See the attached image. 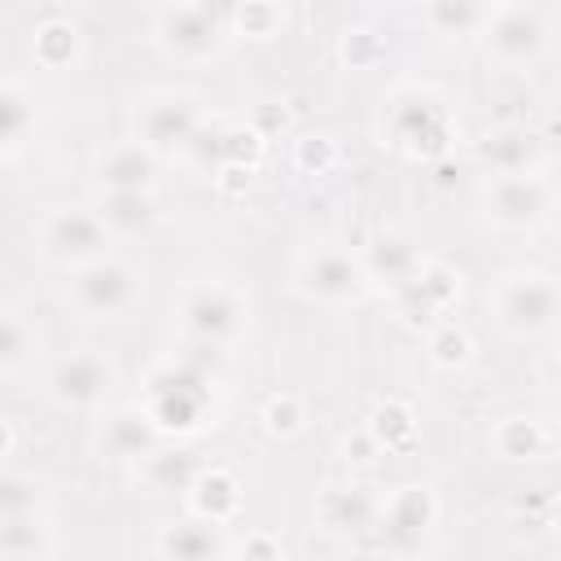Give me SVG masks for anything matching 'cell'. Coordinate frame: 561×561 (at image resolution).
Wrapping results in <instances>:
<instances>
[{
    "label": "cell",
    "instance_id": "cell-1",
    "mask_svg": "<svg viewBox=\"0 0 561 561\" xmlns=\"http://www.w3.org/2000/svg\"><path fill=\"white\" fill-rule=\"evenodd\" d=\"M206 368L197 359H180L162 373H153L149 381V416L153 425H197V416L206 412Z\"/></svg>",
    "mask_w": 561,
    "mask_h": 561
},
{
    "label": "cell",
    "instance_id": "cell-2",
    "mask_svg": "<svg viewBox=\"0 0 561 561\" xmlns=\"http://www.w3.org/2000/svg\"><path fill=\"white\" fill-rule=\"evenodd\" d=\"M495 307H500V320L513 329V333H543L557 316V285L548 276H508L495 294Z\"/></svg>",
    "mask_w": 561,
    "mask_h": 561
},
{
    "label": "cell",
    "instance_id": "cell-3",
    "mask_svg": "<svg viewBox=\"0 0 561 561\" xmlns=\"http://www.w3.org/2000/svg\"><path fill=\"white\" fill-rule=\"evenodd\" d=\"M136 298V276L123 267V263H110V259H92L79 267L75 276V302L92 316H114L123 311L127 302Z\"/></svg>",
    "mask_w": 561,
    "mask_h": 561
},
{
    "label": "cell",
    "instance_id": "cell-4",
    "mask_svg": "<svg viewBox=\"0 0 561 561\" xmlns=\"http://www.w3.org/2000/svg\"><path fill=\"white\" fill-rule=\"evenodd\" d=\"M48 250L57 254V259H66V263H92V259H101L105 254V245H110V228H105V219L101 215H92V210H61L53 224H48Z\"/></svg>",
    "mask_w": 561,
    "mask_h": 561
},
{
    "label": "cell",
    "instance_id": "cell-5",
    "mask_svg": "<svg viewBox=\"0 0 561 561\" xmlns=\"http://www.w3.org/2000/svg\"><path fill=\"white\" fill-rule=\"evenodd\" d=\"M241 324V302L237 294L210 285V289H197L188 302H184V329L193 333V342H206V346H224Z\"/></svg>",
    "mask_w": 561,
    "mask_h": 561
},
{
    "label": "cell",
    "instance_id": "cell-6",
    "mask_svg": "<svg viewBox=\"0 0 561 561\" xmlns=\"http://www.w3.org/2000/svg\"><path fill=\"white\" fill-rule=\"evenodd\" d=\"M486 206H491V215L500 224L526 228V224L543 219V210H548V184L539 175H522V171L500 175L495 188H491V197H486Z\"/></svg>",
    "mask_w": 561,
    "mask_h": 561
},
{
    "label": "cell",
    "instance_id": "cell-7",
    "mask_svg": "<svg viewBox=\"0 0 561 561\" xmlns=\"http://www.w3.org/2000/svg\"><path fill=\"white\" fill-rule=\"evenodd\" d=\"M110 386H114V368L92 351L61 359L57 373H53V394L70 408H92L96 399H105Z\"/></svg>",
    "mask_w": 561,
    "mask_h": 561
},
{
    "label": "cell",
    "instance_id": "cell-8",
    "mask_svg": "<svg viewBox=\"0 0 561 561\" xmlns=\"http://www.w3.org/2000/svg\"><path fill=\"white\" fill-rule=\"evenodd\" d=\"M219 31H224V22L206 4H180L162 18V39L180 57H206L219 44Z\"/></svg>",
    "mask_w": 561,
    "mask_h": 561
},
{
    "label": "cell",
    "instance_id": "cell-9",
    "mask_svg": "<svg viewBox=\"0 0 561 561\" xmlns=\"http://www.w3.org/2000/svg\"><path fill=\"white\" fill-rule=\"evenodd\" d=\"M140 136L153 149H184V145H193V136H197V110H193V101L188 96H167V101L145 105Z\"/></svg>",
    "mask_w": 561,
    "mask_h": 561
},
{
    "label": "cell",
    "instance_id": "cell-10",
    "mask_svg": "<svg viewBox=\"0 0 561 561\" xmlns=\"http://www.w3.org/2000/svg\"><path fill=\"white\" fill-rule=\"evenodd\" d=\"M548 39V26L535 9H508L504 18L491 22V48L504 57V61H530L539 57Z\"/></svg>",
    "mask_w": 561,
    "mask_h": 561
},
{
    "label": "cell",
    "instance_id": "cell-11",
    "mask_svg": "<svg viewBox=\"0 0 561 561\" xmlns=\"http://www.w3.org/2000/svg\"><path fill=\"white\" fill-rule=\"evenodd\" d=\"M302 289L324 298V302H342V298H351L359 289V267L342 250H320L302 267Z\"/></svg>",
    "mask_w": 561,
    "mask_h": 561
},
{
    "label": "cell",
    "instance_id": "cell-12",
    "mask_svg": "<svg viewBox=\"0 0 561 561\" xmlns=\"http://www.w3.org/2000/svg\"><path fill=\"white\" fill-rule=\"evenodd\" d=\"M434 526V500L425 486H403L390 504H386V539L394 548H412L421 543V535Z\"/></svg>",
    "mask_w": 561,
    "mask_h": 561
},
{
    "label": "cell",
    "instance_id": "cell-13",
    "mask_svg": "<svg viewBox=\"0 0 561 561\" xmlns=\"http://www.w3.org/2000/svg\"><path fill=\"white\" fill-rule=\"evenodd\" d=\"M153 443H158V425H153V416H149V412H136V408L114 412V416H110V425H105V438H101V447H105L110 456H118V460L149 456V451H153Z\"/></svg>",
    "mask_w": 561,
    "mask_h": 561
},
{
    "label": "cell",
    "instance_id": "cell-14",
    "mask_svg": "<svg viewBox=\"0 0 561 561\" xmlns=\"http://www.w3.org/2000/svg\"><path fill=\"white\" fill-rule=\"evenodd\" d=\"M158 548L175 561H206V557H219L224 552V539L215 530V522H180V526H167Z\"/></svg>",
    "mask_w": 561,
    "mask_h": 561
},
{
    "label": "cell",
    "instance_id": "cell-15",
    "mask_svg": "<svg viewBox=\"0 0 561 561\" xmlns=\"http://www.w3.org/2000/svg\"><path fill=\"white\" fill-rule=\"evenodd\" d=\"M96 215L105 219V228L136 232V228H145V224L153 219V202H149V193H145V188H110Z\"/></svg>",
    "mask_w": 561,
    "mask_h": 561
},
{
    "label": "cell",
    "instance_id": "cell-16",
    "mask_svg": "<svg viewBox=\"0 0 561 561\" xmlns=\"http://www.w3.org/2000/svg\"><path fill=\"white\" fill-rule=\"evenodd\" d=\"M377 517V504L364 486H337L324 495V522L333 530H364Z\"/></svg>",
    "mask_w": 561,
    "mask_h": 561
},
{
    "label": "cell",
    "instance_id": "cell-17",
    "mask_svg": "<svg viewBox=\"0 0 561 561\" xmlns=\"http://www.w3.org/2000/svg\"><path fill=\"white\" fill-rule=\"evenodd\" d=\"M101 175L110 188H145L153 175V153L145 145H123L101 162Z\"/></svg>",
    "mask_w": 561,
    "mask_h": 561
},
{
    "label": "cell",
    "instance_id": "cell-18",
    "mask_svg": "<svg viewBox=\"0 0 561 561\" xmlns=\"http://www.w3.org/2000/svg\"><path fill=\"white\" fill-rule=\"evenodd\" d=\"M197 456L193 451H149V482L162 491H188L197 482Z\"/></svg>",
    "mask_w": 561,
    "mask_h": 561
},
{
    "label": "cell",
    "instance_id": "cell-19",
    "mask_svg": "<svg viewBox=\"0 0 561 561\" xmlns=\"http://www.w3.org/2000/svg\"><path fill=\"white\" fill-rule=\"evenodd\" d=\"M530 136L526 131H495L482 140V158L500 171V175H513V171H526L530 167Z\"/></svg>",
    "mask_w": 561,
    "mask_h": 561
},
{
    "label": "cell",
    "instance_id": "cell-20",
    "mask_svg": "<svg viewBox=\"0 0 561 561\" xmlns=\"http://www.w3.org/2000/svg\"><path fill=\"white\" fill-rule=\"evenodd\" d=\"M368 267H373V276H386L390 285H403V280L416 276V254H412L408 241L381 237V241L373 245V254H368Z\"/></svg>",
    "mask_w": 561,
    "mask_h": 561
},
{
    "label": "cell",
    "instance_id": "cell-21",
    "mask_svg": "<svg viewBox=\"0 0 561 561\" xmlns=\"http://www.w3.org/2000/svg\"><path fill=\"white\" fill-rule=\"evenodd\" d=\"M394 131L412 145L430 140V136H443V114L434 101H399L394 105Z\"/></svg>",
    "mask_w": 561,
    "mask_h": 561
},
{
    "label": "cell",
    "instance_id": "cell-22",
    "mask_svg": "<svg viewBox=\"0 0 561 561\" xmlns=\"http://www.w3.org/2000/svg\"><path fill=\"white\" fill-rule=\"evenodd\" d=\"M430 26L438 35H469L482 26L478 0H430Z\"/></svg>",
    "mask_w": 561,
    "mask_h": 561
},
{
    "label": "cell",
    "instance_id": "cell-23",
    "mask_svg": "<svg viewBox=\"0 0 561 561\" xmlns=\"http://www.w3.org/2000/svg\"><path fill=\"white\" fill-rule=\"evenodd\" d=\"M53 539L44 535V526H35L31 517H13V522H0V552L4 557H35V552H48Z\"/></svg>",
    "mask_w": 561,
    "mask_h": 561
},
{
    "label": "cell",
    "instance_id": "cell-24",
    "mask_svg": "<svg viewBox=\"0 0 561 561\" xmlns=\"http://www.w3.org/2000/svg\"><path fill=\"white\" fill-rule=\"evenodd\" d=\"M31 123H35L31 101H26L18 88L0 83V145H18V140L31 131Z\"/></svg>",
    "mask_w": 561,
    "mask_h": 561
},
{
    "label": "cell",
    "instance_id": "cell-25",
    "mask_svg": "<svg viewBox=\"0 0 561 561\" xmlns=\"http://www.w3.org/2000/svg\"><path fill=\"white\" fill-rule=\"evenodd\" d=\"M193 486L202 491V495H197V508L210 513V522H219V517L237 504V486H232V478H224V473H197Z\"/></svg>",
    "mask_w": 561,
    "mask_h": 561
},
{
    "label": "cell",
    "instance_id": "cell-26",
    "mask_svg": "<svg viewBox=\"0 0 561 561\" xmlns=\"http://www.w3.org/2000/svg\"><path fill=\"white\" fill-rule=\"evenodd\" d=\"M39 504V486L26 478H0V522L13 517H31Z\"/></svg>",
    "mask_w": 561,
    "mask_h": 561
},
{
    "label": "cell",
    "instance_id": "cell-27",
    "mask_svg": "<svg viewBox=\"0 0 561 561\" xmlns=\"http://www.w3.org/2000/svg\"><path fill=\"white\" fill-rule=\"evenodd\" d=\"M500 451L513 456V460H526V456H539L543 451V438H539V430L530 421H508L500 430Z\"/></svg>",
    "mask_w": 561,
    "mask_h": 561
},
{
    "label": "cell",
    "instance_id": "cell-28",
    "mask_svg": "<svg viewBox=\"0 0 561 561\" xmlns=\"http://www.w3.org/2000/svg\"><path fill=\"white\" fill-rule=\"evenodd\" d=\"M35 44H39V57H44V61H66V57H75V31L61 26V22L44 26V31L35 35Z\"/></svg>",
    "mask_w": 561,
    "mask_h": 561
},
{
    "label": "cell",
    "instance_id": "cell-29",
    "mask_svg": "<svg viewBox=\"0 0 561 561\" xmlns=\"http://www.w3.org/2000/svg\"><path fill=\"white\" fill-rule=\"evenodd\" d=\"M26 346H31V337H26V329H22L18 320H9V316H0V364H18V359L26 355Z\"/></svg>",
    "mask_w": 561,
    "mask_h": 561
},
{
    "label": "cell",
    "instance_id": "cell-30",
    "mask_svg": "<svg viewBox=\"0 0 561 561\" xmlns=\"http://www.w3.org/2000/svg\"><path fill=\"white\" fill-rule=\"evenodd\" d=\"M465 351H469V337H465V333H456V329H443V333L434 337V355H438L443 364H460V359H465Z\"/></svg>",
    "mask_w": 561,
    "mask_h": 561
},
{
    "label": "cell",
    "instance_id": "cell-31",
    "mask_svg": "<svg viewBox=\"0 0 561 561\" xmlns=\"http://www.w3.org/2000/svg\"><path fill=\"white\" fill-rule=\"evenodd\" d=\"M390 430H403V434H412V421H408V412H403V408H381V412H377V434L386 438Z\"/></svg>",
    "mask_w": 561,
    "mask_h": 561
},
{
    "label": "cell",
    "instance_id": "cell-32",
    "mask_svg": "<svg viewBox=\"0 0 561 561\" xmlns=\"http://www.w3.org/2000/svg\"><path fill=\"white\" fill-rule=\"evenodd\" d=\"M267 416H272V430H294L298 421H294V403L285 399V403H272L267 408Z\"/></svg>",
    "mask_w": 561,
    "mask_h": 561
},
{
    "label": "cell",
    "instance_id": "cell-33",
    "mask_svg": "<svg viewBox=\"0 0 561 561\" xmlns=\"http://www.w3.org/2000/svg\"><path fill=\"white\" fill-rule=\"evenodd\" d=\"M0 447H4V425H0Z\"/></svg>",
    "mask_w": 561,
    "mask_h": 561
}]
</instances>
